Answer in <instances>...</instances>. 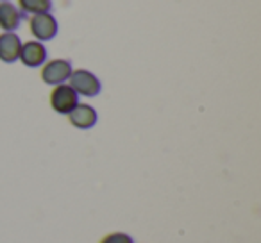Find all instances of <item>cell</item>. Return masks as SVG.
Returning <instances> with one entry per match:
<instances>
[{
	"mask_svg": "<svg viewBox=\"0 0 261 243\" xmlns=\"http://www.w3.org/2000/svg\"><path fill=\"white\" fill-rule=\"evenodd\" d=\"M68 80L73 91L77 95H83V97H97L102 90V84L97 79V75H93L88 70H75L70 73Z\"/></svg>",
	"mask_w": 261,
	"mask_h": 243,
	"instance_id": "6da1fadb",
	"label": "cell"
},
{
	"mask_svg": "<svg viewBox=\"0 0 261 243\" xmlns=\"http://www.w3.org/2000/svg\"><path fill=\"white\" fill-rule=\"evenodd\" d=\"M79 104V95L70 84H58L50 93V105L59 115H68Z\"/></svg>",
	"mask_w": 261,
	"mask_h": 243,
	"instance_id": "7a4b0ae2",
	"label": "cell"
},
{
	"mask_svg": "<svg viewBox=\"0 0 261 243\" xmlns=\"http://www.w3.org/2000/svg\"><path fill=\"white\" fill-rule=\"evenodd\" d=\"M29 27L33 36L38 41H50L58 34V20L50 13H41V15H33L29 20Z\"/></svg>",
	"mask_w": 261,
	"mask_h": 243,
	"instance_id": "3957f363",
	"label": "cell"
},
{
	"mask_svg": "<svg viewBox=\"0 0 261 243\" xmlns=\"http://www.w3.org/2000/svg\"><path fill=\"white\" fill-rule=\"evenodd\" d=\"M72 72V63L68 59H52V61L45 63L43 68H41V79H43L45 84L58 86V84L68 80Z\"/></svg>",
	"mask_w": 261,
	"mask_h": 243,
	"instance_id": "277c9868",
	"label": "cell"
},
{
	"mask_svg": "<svg viewBox=\"0 0 261 243\" xmlns=\"http://www.w3.org/2000/svg\"><path fill=\"white\" fill-rule=\"evenodd\" d=\"M20 61L29 68H38L47 61V48L41 41H27L20 48Z\"/></svg>",
	"mask_w": 261,
	"mask_h": 243,
	"instance_id": "5b68a950",
	"label": "cell"
},
{
	"mask_svg": "<svg viewBox=\"0 0 261 243\" xmlns=\"http://www.w3.org/2000/svg\"><path fill=\"white\" fill-rule=\"evenodd\" d=\"M68 120L73 127L86 131V129L95 127V124H97V111L90 104H77L68 113Z\"/></svg>",
	"mask_w": 261,
	"mask_h": 243,
	"instance_id": "8992f818",
	"label": "cell"
},
{
	"mask_svg": "<svg viewBox=\"0 0 261 243\" xmlns=\"http://www.w3.org/2000/svg\"><path fill=\"white\" fill-rule=\"evenodd\" d=\"M22 41L15 33H2L0 34V61L15 63L20 58Z\"/></svg>",
	"mask_w": 261,
	"mask_h": 243,
	"instance_id": "52a82bcc",
	"label": "cell"
},
{
	"mask_svg": "<svg viewBox=\"0 0 261 243\" xmlns=\"http://www.w3.org/2000/svg\"><path fill=\"white\" fill-rule=\"evenodd\" d=\"M22 11H18L16 6L11 2H0V29L6 33H13L18 29L22 22Z\"/></svg>",
	"mask_w": 261,
	"mask_h": 243,
	"instance_id": "ba28073f",
	"label": "cell"
},
{
	"mask_svg": "<svg viewBox=\"0 0 261 243\" xmlns=\"http://www.w3.org/2000/svg\"><path fill=\"white\" fill-rule=\"evenodd\" d=\"M22 15H41V13H50L52 0H18Z\"/></svg>",
	"mask_w": 261,
	"mask_h": 243,
	"instance_id": "9c48e42d",
	"label": "cell"
},
{
	"mask_svg": "<svg viewBox=\"0 0 261 243\" xmlns=\"http://www.w3.org/2000/svg\"><path fill=\"white\" fill-rule=\"evenodd\" d=\"M100 243H135L133 238L125 232H111V234L104 236L100 239Z\"/></svg>",
	"mask_w": 261,
	"mask_h": 243,
	"instance_id": "30bf717a",
	"label": "cell"
},
{
	"mask_svg": "<svg viewBox=\"0 0 261 243\" xmlns=\"http://www.w3.org/2000/svg\"><path fill=\"white\" fill-rule=\"evenodd\" d=\"M0 2H8V0H0Z\"/></svg>",
	"mask_w": 261,
	"mask_h": 243,
	"instance_id": "8fae6325",
	"label": "cell"
}]
</instances>
